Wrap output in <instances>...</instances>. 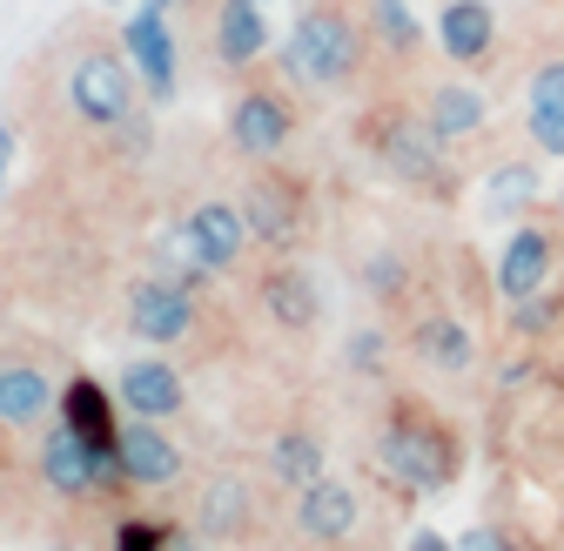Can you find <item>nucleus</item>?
Wrapping results in <instances>:
<instances>
[{"mask_svg": "<svg viewBox=\"0 0 564 551\" xmlns=\"http://www.w3.org/2000/svg\"><path fill=\"white\" fill-rule=\"evenodd\" d=\"M437 47L457 67H484L490 47H498V14H490L484 0H451V8L437 14Z\"/></svg>", "mask_w": 564, "mask_h": 551, "instance_id": "ddd939ff", "label": "nucleus"}, {"mask_svg": "<svg viewBox=\"0 0 564 551\" xmlns=\"http://www.w3.org/2000/svg\"><path fill=\"white\" fill-rule=\"evenodd\" d=\"M242 216H249V236H262L269 249H296L303 242V195L290 182H256L249 202H242Z\"/></svg>", "mask_w": 564, "mask_h": 551, "instance_id": "4468645a", "label": "nucleus"}, {"mask_svg": "<svg viewBox=\"0 0 564 551\" xmlns=\"http://www.w3.org/2000/svg\"><path fill=\"white\" fill-rule=\"evenodd\" d=\"M364 134H370L377 162H383L397 182H410V188H431V195H451V162H444V142H437L431 128H423V115H403V108H390V115L364 121Z\"/></svg>", "mask_w": 564, "mask_h": 551, "instance_id": "7ed1b4c3", "label": "nucleus"}, {"mask_svg": "<svg viewBox=\"0 0 564 551\" xmlns=\"http://www.w3.org/2000/svg\"><path fill=\"white\" fill-rule=\"evenodd\" d=\"M188 323H195V303H188V283H175V276H149V283H134V296H128V329L141 336V343H182L188 336Z\"/></svg>", "mask_w": 564, "mask_h": 551, "instance_id": "0eeeda50", "label": "nucleus"}, {"mask_svg": "<svg viewBox=\"0 0 564 551\" xmlns=\"http://www.w3.org/2000/svg\"><path fill=\"white\" fill-rule=\"evenodd\" d=\"M531 115H564V61L531 67Z\"/></svg>", "mask_w": 564, "mask_h": 551, "instance_id": "bb28decb", "label": "nucleus"}, {"mask_svg": "<svg viewBox=\"0 0 564 551\" xmlns=\"http://www.w3.org/2000/svg\"><path fill=\"white\" fill-rule=\"evenodd\" d=\"M364 283H370V296L403 303V290H410V262H403L397 249H377V256L364 262Z\"/></svg>", "mask_w": 564, "mask_h": 551, "instance_id": "a878e982", "label": "nucleus"}, {"mask_svg": "<svg viewBox=\"0 0 564 551\" xmlns=\"http://www.w3.org/2000/svg\"><path fill=\"white\" fill-rule=\"evenodd\" d=\"M169 551H202V538H182V531H175V538H169Z\"/></svg>", "mask_w": 564, "mask_h": 551, "instance_id": "72a5a7b5", "label": "nucleus"}, {"mask_svg": "<svg viewBox=\"0 0 564 551\" xmlns=\"http://www.w3.org/2000/svg\"><path fill=\"white\" fill-rule=\"evenodd\" d=\"M182 236H188L202 276H223V269H236L242 249H249V216L236 209V202H195L188 223H182Z\"/></svg>", "mask_w": 564, "mask_h": 551, "instance_id": "39448f33", "label": "nucleus"}, {"mask_svg": "<svg viewBox=\"0 0 564 551\" xmlns=\"http://www.w3.org/2000/svg\"><path fill=\"white\" fill-rule=\"evenodd\" d=\"M61 424H75L88 444H115V403L95 377H75L61 390Z\"/></svg>", "mask_w": 564, "mask_h": 551, "instance_id": "4be33fe9", "label": "nucleus"}, {"mask_svg": "<svg viewBox=\"0 0 564 551\" xmlns=\"http://www.w3.org/2000/svg\"><path fill=\"white\" fill-rule=\"evenodd\" d=\"M557 229H564V195H557Z\"/></svg>", "mask_w": 564, "mask_h": 551, "instance_id": "f704fd0d", "label": "nucleus"}, {"mask_svg": "<svg viewBox=\"0 0 564 551\" xmlns=\"http://www.w3.org/2000/svg\"><path fill=\"white\" fill-rule=\"evenodd\" d=\"M8 162H14V128L0 121V175H8Z\"/></svg>", "mask_w": 564, "mask_h": 551, "instance_id": "473e14b6", "label": "nucleus"}, {"mask_svg": "<svg viewBox=\"0 0 564 551\" xmlns=\"http://www.w3.org/2000/svg\"><path fill=\"white\" fill-rule=\"evenodd\" d=\"M121 47H128V61H134V75L149 82V95H155V101H175V34H169L162 8H141V14L121 28Z\"/></svg>", "mask_w": 564, "mask_h": 551, "instance_id": "9d476101", "label": "nucleus"}, {"mask_svg": "<svg viewBox=\"0 0 564 551\" xmlns=\"http://www.w3.org/2000/svg\"><path fill=\"white\" fill-rule=\"evenodd\" d=\"M41 477H47L61 498H88V491H101L95 444H88L75 424H54V431H47V444H41Z\"/></svg>", "mask_w": 564, "mask_h": 551, "instance_id": "f8f14e48", "label": "nucleus"}, {"mask_svg": "<svg viewBox=\"0 0 564 551\" xmlns=\"http://www.w3.org/2000/svg\"><path fill=\"white\" fill-rule=\"evenodd\" d=\"M343 364H349V370H383V329H349Z\"/></svg>", "mask_w": 564, "mask_h": 551, "instance_id": "cd10ccee", "label": "nucleus"}, {"mask_svg": "<svg viewBox=\"0 0 564 551\" xmlns=\"http://www.w3.org/2000/svg\"><path fill=\"white\" fill-rule=\"evenodd\" d=\"M149 8H175V0H149Z\"/></svg>", "mask_w": 564, "mask_h": 551, "instance_id": "c9c22d12", "label": "nucleus"}, {"mask_svg": "<svg viewBox=\"0 0 564 551\" xmlns=\"http://www.w3.org/2000/svg\"><path fill=\"white\" fill-rule=\"evenodd\" d=\"M370 34H377L390 54H416V47H423V21L403 8V0H370Z\"/></svg>", "mask_w": 564, "mask_h": 551, "instance_id": "393cba45", "label": "nucleus"}, {"mask_svg": "<svg viewBox=\"0 0 564 551\" xmlns=\"http://www.w3.org/2000/svg\"><path fill=\"white\" fill-rule=\"evenodd\" d=\"M115 397H121L128 418H149V424H169L175 410L188 403V397H182L175 364H162V357H134V364L115 377Z\"/></svg>", "mask_w": 564, "mask_h": 551, "instance_id": "9b49d317", "label": "nucleus"}, {"mask_svg": "<svg viewBox=\"0 0 564 551\" xmlns=\"http://www.w3.org/2000/svg\"><path fill=\"white\" fill-rule=\"evenodd\" d=\"M67 551H75V544H67Z\"/></svg>", "mask_w": 564, "mask_h": 551, "instance_id": "e433bc0d", "label": "nucleus"}, {"mask_svg": "<svg viewBox=\"0 0 564 551\" xmlns=\"http://www.w3.org/2000/svg\"><path fill=\"white\" fill-rule=\"evenodd\" d=\"M67 101H75V115L88 128H121L128 108H134V75H128V61L121 54H82L75 61V75H67Z\"/></svg>", "mask_w": 564, "mask_h": 551, "instance_id": "20e7f679", "label": "nucleus"}, {"mask_svg": "<svg viewBox=\"0 0 564 551\" xmlns=\"http://www.w3.org/2000/svg\"><path fill=\"white\" fill-rule=\"evenodd\" d=\"M357 61H364V34L336 8H310L290 28V41H282V67H290V82H303V88H343L357 75Z\"/></svg>", "mask_w": 564, "mask_h": 551, "instance_id": "f257e3e1", "label": "nucleus"}, {"mask_svg": "<svg viewBox=\"0 0 564 551\" xmlns=\"http://www.w3.org/2000/svg\"><path fill=\"white\" fill-rule=\"evenodd\" d=\"M457 551H518V538H511L505 525H470V531L457 538Z\"/></svg>", "mask_w": 564, "mask_h": 551, "instance_id": "c756f323", "label": "nucleus"}, {"mask_svg": "<svg viewBox=\"0 0 564 551\" xmlns=\"http://www.w3.org/2000/svg\"><path fill=\"white\" fill-rule=\"evenodd\" d=\"M269 0H223V14H216V54L229 67H249L269 54Z\"/></svg>", "mask_w": 564, "mask_h": 551, "instance_id": "aec40b11", "label": "nucleus"}, {"mask_svg": "<svg viewBox=\"0 0 564 551\" xmlns=\"http://www.w3.org/2000/svg\"><path fill=\"white\" fill-rule=\"evenodd\" d=\"M551 256H557V229H544V223H518V229L505 236V256H498V290H505V303L544 296Z\"/></svg>", "mask_w": 564, "mask_h": 551, "instance_id": "6e6552de", "label": "nucleus"}, {"mask_svg": "<svg viewBox=\"0 0 564 551\" xmlns=\"http://www.w3.org/2000/svg\"><path fill=\"white\" fill-rule=\"evenodd\" d=\"M249 511H256L249 477L223 471V477H208V491H202V505H195V531H202V538H242V531H249Z\"/></svg>", "mask_w": 564, "mask_h": 551, "instance_id": "6ab92c4d", "label": "nucleus"}, {"mask_svg": "<svg viewBox=\"0 0 564 551\" xmlns=\"http://www.w3.org/2000/svg\"><path fill=\"white\" fill-rule=\"evenodd\" d=\"M538 188H544V182H538V162H505V169H490V182H484V216H524Z\"/></svg>", "mask_w": 564, "mask_h": 551, "instance_id": "b1692460", "label": "nucleus"}, {"mask_svg": "<svg viewBox=\"0 0 564 551\" xmlns=\"http://www.w3.org/2000/svg\"><path fill=\"white\" fill-rule=\"evenodd\" d=\"M262 310L282 323V329H316L323 323V290H316V276L310 269H296V262H282V269H269L262 276Z\"/></svg>", "mask_w": 564, "mask_h": 551, "instance_id": "f3484780", "label": "nucleus"}, {"mask_svg": "<svg viewBox=\"0 0 564 551\" xmlns=\"http://www.w3.org/2000/svg\"><path fill=\"white\" fill-rule=\"evenodd\" d=\"M269 477H275V485H290V491H310L316 477H323V437L316 431H282L269 444Z\"/></svg>", "mask_w": 564, "mask_h": 551, "instance_id": "5701e85b", "label": "nucleus"}, {"mask_svg": "<svg viewBox=\"0 0 564 551\" xmlns=\"http://www.w3.org/2000/svg\"><path fill=\"white\" fill-rule=\"evenodd\" d=\"M377 464L397 477L403 491H437L457 471V444H451L444 424L423 418V410H397V418L383 424V437H377Z\"/></svg>", "mask_w": 564, "mask_h": 551, "instance_id": "f03ea898", "label": "nucleus"}, {"mask_svg": "<svg viewBox=\"0 0 564 551\" xmlns=\"http://www.w3.org/2000/svg\"><path fill=\"white\" fill-rule=\"evenodd\" d=\"M54 410V390L34 364H0V424H41Z\"/></svg>", "mask_w": 564, "mask_h": 551, "instance_id": "412c9836", "label": "nucleus"}, {"mask_svg": "<svg viewBox=\"0 0 564 551\" xmlns=\"http://www.w3.org/2000/svg\"><path fill=\"white\" fill-rule=\"evenodd\" d=\"M296 531L316 544H343L357 531V491L336 485V477H316L310 491H296Z\"/></svg>", "mask_w": 564, "mask_h": 551, "instance_id": "dca6fc26", "label": "nucleus"}, {"mask_svg": "<svg viewBox=\"0 0 564 551\" xmlns=\"http://www.w3.org/2000/svg\"><path fill=\"white\" fill-rule=\"evenodd\" d=\"M410 350H416V364H431V370H444V377H464V370L477 364V336H470L457 316L431 310V316H416Z\"/></svg>", "mask_w": 564, "mask_h": 551, "instance_id": "a211bd4d", "label": "nucleus"}, {"mask_svg": "<svg viewBox=\"0 0 564 551\" xmlns=\"http://www.w3.org/2000/svg\"><path fill=\"white\" fill-rule=\"evenodd\" d=\"M531 142L538 155H564V115H531Z\"/></svg>", "mask_w": 564, "mask_h": 551, "instance_id": "7c9ffc66", "label": "nucleus"}, {"mask_svg": "<svg viewBox=\"0 0 564 551\" xmlns=\"http://www.w3.org/2000/svg\"><path fill=\"white\" fill-rule=\"evenodd\" d=\"M484 121H490V101H484L470 82H437L431 95H423V128H431L444 149L470 142V134H477Z\"/></svg>", "mask_w": 564, "mask_h": 551, "instance_id": "2eb2a0df", "label": "nucleus"}, {"mask_svg": "<svg viewBox=\"0 0 564 551\" xmlns=\"http://www.w3.org/2000/svg\"><path fill=\"white\" fill-rule=\"evenodd\" d=\"M410 551H457V544H444L437 531H416V538H410Z\"/></svg>", "mask_w": 564, "mask_h": 551, "instance_id": "2f4dec72", "label": "nucleus"}, {"mask_svg": "<svg viewBox=\"0 0 564 551\" xmlns=\"http://www.w3.org/2000/svg\"><path fill=\"white\" fill-rule=\"evenodd\" d=\"M115 551H169V531H162V525H149V518H128V525H121V538H115Z\"/></svg>", "mask_w": 564, "mask_h": 551, "instance_id": "c85d7f7f", "label": "nucleus"}, {"mask_svg": "<svg viewBox=\"0 0 564 551\" xmlns=\"http://www.w3.org/2000/svg\"><path fill=\"white\" fill-rule=\"evenodd\" d=\"M290 134H296V115H290V101H282L275 88L236 95V108H229V142H236V155L269 162L282 142H290Z\"/></svg>", "mask_w": 564, "mask_h": 551, "instance_id": "423d86ee", "label": "nucleus"}, {"mask_svg": "<svg viewBox=\"0 0 564 551\" xmlns=\"http://www.w3.org/2000/svg\"><path fill=\"white\" fill-rule=\"evenodd\" d=\"M115 457H121L128 485H175L182 477V444L162 424H149V418H128L115 431Z\"/></svg>", "mask_w": 564, "mask_h": 551, "instance_id": "1a4fd4ad", "label": "nucleus"}]
</instances>
